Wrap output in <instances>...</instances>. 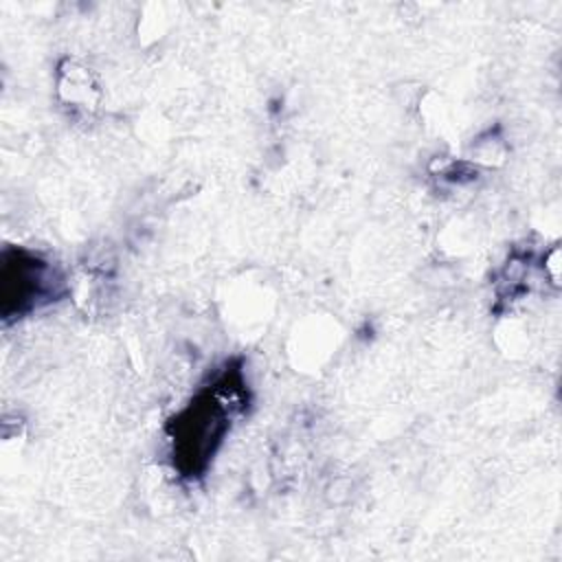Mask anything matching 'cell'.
<instances>
[{"label": "cell", "mask_w": 562, "mask_h": 562, "mask_svg": "<svg viewBox=\"0 0 562 562\" xmlns=\"http://www.w3.org/2000/svg\"><path fill=\"white\" fill-rule=\"evenodd\" d=\"M246 393L235 369L224 371L204 386L191 404L171 422L173 461L184 476H198L213 459L233 417L244 408Z\"/></svg>", "instance_id": "1"}, {"label": "cell", "mask_w": 562, "mask_h": 562, "mask_svg": "<svg viewBox=\"0 0 562 562\" xmlns=\"http://www.w3.org/2000/svg\"><path fill=\"white\" fill-rule=\"evenodd\" d=\"M55 270L31 252L18 250L13 259L4 255L2 263V292L4 316L22 314L35 307L40 301H48L57 292Z\"/></svg>", "instance_id": "2"}]
</instances>
